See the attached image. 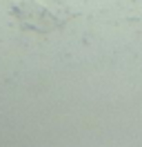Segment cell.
<instances>
[{"label":"cell","instance_id":"1","mask_svg":"<svg viewBox=\"0 0 142 147\" xmlns=\"http://www.w3.org/2000/svg\"><path fill=\"white\" fill-rule=\"evenodd\" d=\"M13 18L22 29L33 34H51L64 25V18L60 13L49 9L40 0H22L18 7H13Z\"/></svg>","mask_w":142,"mask_h":147}]
</instances>
